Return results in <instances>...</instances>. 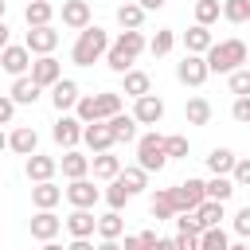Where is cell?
Listing matches in <instances>:
<instances>
[{
    "instance_id": "6da1fadb",
    "label": "cell",
    "mask_w": 250,
    "mask_h": 250,
    "mask_svg": "<svg viewBox=\"0 0 250 250\" xmlns=\"http://www.w3.org/2000/svg\"><path fill=\"white\" fill-rule=\"evenodd\" d=\"M105 51H109V31L90 23L86 31H78V39L70 47V62L74 66H94L98 59H105Z\"/></svg>"
},
{
    "instance_id": "7a4b0ae2",
    "label": "cell",
    "mask_w": 250,
    "mask_h": 250,
    "mask_svg": "<svg viewBox=\"0 0 250 250\" xmlns=\"http://www.w3.org/2000/svg\"><path fill=\"white\" fill-rule=\"evenodd\" d=\"M246 55H250V47H246L242 39H223V43H215L203 59H207V70H211V74H234V70L246 66Z\"/></svg>"
},
{
    "instance_id": "3957f363",
    "label": "cell",
    "mask_w": 250,
    "mask_h": 250,
    "mask_svg": "<svg viewBox=\"0 0 250 250\" xmlns=\"http://www.w3.org/2000/svg\"><path fill=\"white\" fill-rule=\"evenodd\" d=\"M137 164H141L145 172H164V164H168V152H164V137H160L156 129L137 137Z\"/></svg>"
},
{
    "instance_id": "277c9868",
    "label": "cell",
    "mask_w": 250,
    "mask_h": 250,
    "mask_svg": "<svg viewBox=\"0 0 250 250\" xmlns=\"http://www.w3.org/2000/svg\"><path fill=\"white\" fill-rule=\"evenodd\" d=\"M172 199H176V211H199L207 203V180H184L172 188Z\"/></svg>"
},
{
    "instance_id": "5b68a950",
    "label": "cell",
    "mask_w": 250,
    "mask_h": 250,
    "mask_svg": "<svg viewBox=\"0 0 250 250\" xmlns=\"http://www.w3.org/2000/svg\"><path fill=\"white\" fill-rule=\"evenodd\" d=\"M31 51L23 47V43H8L4 51H0V66L12 74V78H23V74H31Z\"/></svg>"
},
{
    "instance_id": "8992f818",
    "label": "cell",
    "mask_w": 250,
    "mask_h": 250,
    "mask_svg": "<svg viewBox=\"0 0 250 250\" xmlns=\"http://www.w3.org/2000/svg\"><path fill=\"white\" fill-rule=\"evenodd\" d=\"M62 195H66L70 207H82V211H94V203L102 199V191L94 188L90 176H86V180H70V188H62Z\"/></svg>"
},
{
    "instance_id": "52a82bcc",
    "label": "cell",
    "mask_w": 250,
    "mask_h": 250,
    "mask_svg": "<svg viewBox=\"0 0 250 250\" xmlns=\"http://www.w3.org/2000/svg\"><path fill=\"white\" fill-rule=\"evenodd\" d=\"M31 82H35L39 90H51L55 82H62V62H59L55 55L35 59V62H31Z\"/></svg>"
},
{
    "instance_id": "ba28073f",
    "label": "cell",
    "mask_w": 250,
    "mask_h": 250,
    "mask_svg": "<svg viewBox=\"0 0 250 250\" xmlns=\"http://www.w3.org/2000/svg\"><path fill=\"white\" fill-rule=\"evenodd\" d=\"M207 59L203 55H184L180 62H176V78L184 82V86H203L207 82Z\"/></svg>"
},
{
    "instance_id": "9c48e42d",
    "label": "cell",
    "mask_w": 250,
    "mask_h": 250,
    "mask_svg": "<svg viewBox=\"0 0 250 250\" xmlns=\"http://www.w3.org/2000/svg\"><path fill=\"white\" fill-rule=\"evenodd\" d=\"M23 47L31 51V55H51L55 47H59V31L47 23V27H27V35H23Z\"/></svg>"
},
{
    "instance_id": "30bf717a",
    "label": "cell",
    "mask_w": 250,
    "mask_h": 250,
    "mask_svg": "<svg viewBox=\"0 0 250 250\" xmlns=\"http://www.w3.org/2000/svg\"><path fill=\"white\" fill-rule=\"evenodd\" d=\"M78 98H82V90H78V82H74V78H62V82H55V86H51V105L59 109V117H62V113H70V109L78 105Z\"/></svg>"
},
{
    "instance_id": "8fae6325",
    "label": "cell",
    "mask_w": 250,
    "mask_h": 250,
    "mask_svg": "<svg viewBox=\"0 0 250 250\" xmlns=\"http://www.w3.org/2000/svg\"><path fill=\"white\" fill-rule=\"evenodd\" d=\"M62 227L70 230V238H94V234H98V215H94V211L74 207V211L62 219Z\"/></svg>"
},
{
    "instance_id": "7c38bea8",
    "label": "cell",
    "mask_w": 250,
    "mask_h": 250,
    "mask_svg": "<svg viewBox=\"0 0 250 250\" xmlns=\"http://www.w3.org/2000/svg\"><path fill=\"white\" fill-rule=\"evenodd\" d=\"M82 121L78 117H70V113H62L59 121H55V129H51V137H55V145H62V148H74L78 141H82Z\"/></svg>"
},
{
    "instance_id": "4fadbf2b",
    "label": "cell",
    "mask_w": 250,
    "mask_h": 250,
    "mask_svg": "<svg viewBox=\"0 0 250 250\" xmlns=\"http://www.w3.org/2000/svg\"><path fill=\"white\" fill-rule=\"evenodd\" d=\"M133 117H137V125H160V117H164V102H160L156 94H145V98L133 102Z\"/></svg>"
},
{
    "instance_id": "5bb4252c",
    "label": "cell",
    "mask_w": 250,
    "mask_h": 250,
    "mask_svg": "<svg viewBox=\"0 0 250 250\" xmlns=\"http://www.w3.org/2000/svg\"><path fill=\"white\" fill-rule=\"evenodd\" d=\"M82 141H86V148H90L94 156H98V152H109V148L117 145L105 121H94V125H86V129H82Z\"/></svg>"
},
{
    "instance_id": "9a60e30c",
    "label": "cell",
    "mask_w": 250,
    "mask_h": 250,
    "mask_svg": "<svg viewBox=\"0 0 250 250\" xmlns=\"http://www.w3.org/2000/svg\"><path fill=\"white\" fill-rule=\"evenodd\" d=\"M62 27L86 31L90 27V4L86 0H62Z\"/></svg>"
},
{
    "instance_id": "2e32d148",
    "label": "cell",
    "mask_w": 250,
    "mask_h": 250,
    "mask_svg": "<svg viewBox=\"0 0 250 250\" xmlns=\"http://www.w3.org/2000/svg\"><path fill=\"white\" fill-rule=\"evenodd\" d=\"M23 172H27V180H31V184H47V180L59 172V160H55V156H43V152H35V156H27Z\"/></svg>"
},
{
    "instance_id": "e0dca14e",
    "label": "cell",
    "mask_w": 250,
    "mask_h": 250,
    "mask_svg": "<svg viewBox=\"0 0 250 250\" xmlns=\"http://www.w3.org/2000/svg\"><path fill=\"white\" fill-rule=\"evenodd\" d=\"M31 203H35V211H55V207L62 203V188H59L55 180L31 184Z\"/></svg>"
},
{
    "instance_id": "ac0fdd59",
    "label": "cell",
    "mask_w": 250,
    "mask_h": 250,
    "mask_svg": "<svg viewBox=\"0 0 250 250\" xmlns=\"http://www.w3.org/2000/svg\"><path fill=\"white\" fill-rule=\"evenodd\" d=\"M59 230H62V219H59L55 211H35V219H31V238H39V242H55Z\"/></svg>"
},
{
    "instance_id": "d6986e66",
    "label": "cell",
    "mask_w": 250,
    "mask_h": 250,
    "mask_svg": "<svg viewBox=\"0 0 250 250\" xmlns=\"http://www.w3.org/2000/svg\"><path fill=\"white\" fill-rule=\"evenodd\" d=\"M8 148L20 152V156H35V148H39V133H35L31 125H20V129L8 133Z\"/></svg>"
},
{
    "instance_id": "ffe728a7",
    "label": "cell",
    "mask_w": 250,
    "mask_h": 250,
    "mask_svg": "<svg viewBox=\"0 0 250 250\" xmlns=\"http://www.w3.org/2000/svg\"><path fill=\"white\" fill-rule=\"evenodd\" d=\"M184 47H188V55H207V51L215 47V39H211V27H203V23H191V27L184 31Z\"/></svg>"
},
{
    "instance_id": "44dd1931",
    "label": "cell",
    "mask_w": 250,
    "mask_h": 250,
    "mask_svg": "<svg viewBox=\"0 0 250 250\" xmlns=\"http://www.w3.org/2000/svg\"><path fill=\"white\" fill-rule=\"evenodd\" d=\"M59 168H62L66 180H86V176H90V156H82L78 148H66L62 160H59Z\"/></svg>"
},
{
    "instance_id": "7402d4cb",
    "label": "cell",
    "mask_w": 250,
    "mask_h": 250,
    "mask_svg": "<svg viewBox=\"0 0 250 250\" xmlns=\"http://www.w3.org/2000/svg\"><path fill=\"white\" fill-rule=\"evenodd\" d=\"M148 211H152V219H156V223H164V219H176L180 211H176L172 188H156V195L148 199Z\"/></svg>"
},
{
    "instance_id": "603a6c76",
    "label": "cell",
    "mask_w": 250,
    "mask_h": 250,
    "mask_svg": "<svg viewBox=\"0 0 250 250\" xmlns=\"http://www.w3.org/2000/svg\"><path fill=\"white\" fill-rule=\"evenodd\" d=\"M23 20H27V27H47V23L55 20V4H51V0H27Z\"/></svg>"
},
{
    "instance_id": "cb8c5ba5",
    "label": "cell",
    "mask_w": 250,
    "mask_h": 250,
    "mask_svg": "<svg viewBox=\"0 0 250 250\" xmlns=\"http://www.w3.org/2000/svg\"><path fill=\"white\" fill-rule=\"evenodd\" d=\"M121 94H129V98L137 102V98L152 94V78H148L145 70H129V74H121Z\"/></svg>"
},
{
    "instance_id": "d4e9b609",
    "label": "cell",
    "mask_w": 250,
    "mask_h": 250,
    "mask_svg": "<svg viewBox=\"0 0 250 250\" xmlns=\"http://www.w3.org/2000/svg\"><path fill=\"white\" fill-rule=\"evenodd\" d=\"M211 102L203 98V94H195V98H188V105H184V121L188 125H211Z\"/></svg>"
},
{
    "instance_id": "484cf974",
    "label": "cell",
    "mask_w": 250,
    "mask_h": 250,
    "mask_svg": "<svg viewBox=\"0 0 250 250\" xmlns=\"http://www.w3.org/2000/svg\"><path fill=\"white\" fill-rule=\"evenodd\" d=\"M90 172H94V180H117L121 176V160L113 152H98V156H90Z\"/></svg>"
},
{
    "instance_id": "4316f807",
    "label": "cell",
    "mask_w": 250,
    "mask_h": 250,
    "mask_svg": "<svg viewBox=\"0 0 250 250\" xmlns=\"http://www.w3.org/2000/svg\"><path fill=\"white\" fill-rule=\"evenodd\" d=\"M145 16H148V12H145L137 0H125V4L117 8V23H121V31H141Z\"/></svg>"
},
{
    "instance_id": "83f0119b",
    "label": "cell",
    "mask_w": 250,
    "mask_h": 250,
    "mask_svg": "<svg viewBox=\"0 0 250 250\" xmlns=\"http://www.w3.org/2000/svg\"><path fill=\"white\" fill-rule=\"evenodd\" d=\"M105 125H109V133H113L117 145H121V141H125V145L137 141V117H133V113H117V117H109Z\"/></svg>"
},
{
    "instance_id": "f1b7e54d",
    "label": "cell",
    "mask_w": 250,
    "mask_h": 250,
    "mask_svg": "<svg viewBox=\"0 0 250 250\" xmlns=\"http://www.w3.org/2000/svg\"><path fill=\"white\" fill-rule=\"evenodd\" d=\"M234 164H238V156H234L230 148H211V152H207V172H211V176H230Z\"/></svg>"
},
{
    "instance_id": "f546056e",
    "label": "cell",
    "mask_w": 250,
    "mask_h": 250,
    "mask_svg": "<svg viewBox=\"0 0 250 250\" xmlns=\"http://www.w3.org/2000/svg\"><path fill=\"white\" fill-rule=\"evenodd\" d=\"M8 94H12V102H16V105H35V102H39V86L31 82V74H23V78H16Z\"/></svg>"
},
{
    "instance_id": "4dcf8cb0",
    "label": "cell",
    "mask_w": 250,
    "mask_h": 250,
    "mask_svg": "<svg viewBox=\"0 0 250 250\" xmlns=\"http://www.w3.org/2000/svg\"><path fill=\"white\" fill-rule=\"evenodd\" d=\"M125 234V219H121V211H105V215H98V238H121Z\"/></svg>"
},
{
    "instance_id": "1f68e13d",
    "label": "cell",
    "mask_w": 250,
    "mask_h": 250,
    "mask_svg": "<svg viewBox=\"0 0 250 250\" xmlns=\"http://www.w3.org/2000/svg\"><path fill=\"white\" fill-rule=\"evenodd\" d=\"M125 188H129V195H141L145 188H148V172L141 168V164H129V168H121V176H117Z\"/></svg>"
},
{
    "instance_id": "d6a6232c",
    "label": "cell",
    "mask_w": 250,
    "mask_h": 250,
    "mask_svg": "<svg viewBox=\"0 0 250 250\" xmlns=\"http://www.w3.org/2000/svg\"><path fill=\"white\" fill-rule=\"evenodd\" d=\"M133 62H137V59H133L129 51H121V47H113V43H109V51H105V66H109L113 74H129V70H133Z\"/></svg>"
},
{
    "instance_id": "836d02e7",
    "label": "cell",
    "mask_w": 250,
    "mask_h": 250,
    "mask_svg": "<svg viewBox=\"0 0 250 250\" xmlns=\"http://www.w3.org/2000/svg\"><path fill=\"white\" fill-rule=\"evenodd\" d=\"M230 195H234V180H230V176H211V180H207V199L227 203Z\"/></svg>"
},
{
    "instance_id": "e575fe53",
    "label": "cell",
    "mask_w": 250,
    "mask_h": 250,
    "mask_svg": "<svg viewBox=\"0 0 250 250\" xmlns=\"http://www.w3.org/2000/svg\"><path fill=\"white\" fill-rule=\"evenodd\" d=\"M113 47H121V51H129V55L137 59L141 51H148V39H145L141 31H121V35L113 39Z\"/></svg>"
},
{
    "instance_id": "d590c367",
    "label": "cell",
    "mask_w": 250,
    "mask_h": 250,
    "mask_svg": "<svg viewBox=\"0 0 250 250\" xmlns=\"http://www.w3.org/2000/svg\"><path fill=\"white\" fill-rule=\"evenodd\" d=\"M199 223H203V230H211V227H223V219H227V211H223V203H215V199H207L199 211Z\"/></svg>"
},
{
    "instance_id": "8d00e7d4",
    "label": "cell",
    "mask_w": 250,
    "mask_h": 250,
    "mask_svg": "<svg viewBox=\"0 0 250 250\" xmlns=\"http://www.w3.org/2000/svg\"><path fill=\"white\" fill-rule=\"evenodd\" d=\"M94 98H98V117H102V121H109V117L121 113V94L105 90V94H94Z\"/></svg>"
},
{
    "instance_id": "74e56055",
    "label": "cell",
    "mask_w": 250,
    "mask_h": 250,
    "mask_svg": "<svg viewBox=\"0 0 250 250\" xmlns=\"http://www.w3.org/2000/svg\"><path fill=\"white\" fill-rule=\"evenodd\" d=\"M74 117H78L82 125L102 121V117H98V98H94V94H82V98H78V105H74Z\"/></svg>"
},
{
    "instance_id": "f35d334b",
    "label": "cell",
    "mask_w": 250,
    "mask_h": 250,
    "mask_svg": "<svg viewBox=\"0 0 250 250\" xmlns=\"http://www.w3.org/2000/svg\"><path fill=\"white\" fill-rule=\"evenodd\" d=\"M219 16H223V4H219V0H195V23L211 27Z\"/></svg>"
},
{
    "instance_id": "ab89813d",
    "label": "cell",
    "mask_w": 250,
    "mask_h": 250,
    "mask_svg": "<svg viewBox=\"0 0 250 250\" xmlns=\"http://www.w3.org/2000/svg\"><path fill=\"white\" fill-rule=\"evenodd\" d=\"M223 20L227 23H246L250 20V0H223Z\"/></svg>"
},
{
    "instance_id": "60d3db41",
    "label": "cell",
    "mask_w": 250,
    "mask_h": 250,
    "mask_svg": "<svg viewBox=\"0 0 250 250\" xmlns=\"http://www.w3.org/2000/svg\"><path fill=\"white\" fill-rule=\"evenodd\" d=\"M227 246H230V238H227L223 227H211V230L199 234V250H227Z\"/></svg>"
},
{
    "instance_id": "b9f144b4",
    "label": "cell",
    "mask_w": 250,
    "mask_h": 250,
    "mask_svg": "<svg viewBox=\"0 0 250 250\" xmlns=\"http://www.w3.org/2000/svg\"><path fill=\"white\" fill-rule=\"evenodd\" d=\"M172 47H176V31H172V27H160V31L148 39V51H152V55H168Z\"/></svg>"
},
{
    "instance_id": "7bdbcfd3",
    "label": "cell",
    "mask_w": 250,
    "mask_h": 250,
    "mask_svg": "<svg viewBox=\"0 0 250 250\" xmlns=\"http://www.w3.org/2000/svg\"><path fill=\"white\" fill-rule=\"evenodd\" d=\"M164 152H168V160H180V156L191 152V145H188L184 133H168V137H164Z\"/></svg>"
},
{
    "instance_id": "ee69618b",
    "label": "cell",
    "mask_w": 250,
    "mask_h": 250,
    "mask_svg": "<svg viewBox=\"0 0 250 250\" xmlns=\"http://www.w3.org/2000/svg\"><path fill=\"white\" fill-rule=\"evenodd\" d=\"M105 203H109V211H121V207L129 203V188H125L121 180H109V188H105Z\"/></svg>"
},
{
    "instance_id": "f6af8a7d",
    "label": "cell",
    "mask_w": 250,
    "mask_h": 250,
    "mask_svg": "<svg viewBox=\"0 0 250 250\" xmlns=\"http://www.w3.org/2000/svg\"><path fill=\"white\" fill-rule=\"evenodd\" d=\"M176 234H203V223H199V215H195V211H184V215H176Z\"/></svg>"
},
{
    "instance_id": "bcb514c9",
    "label": "cell",
    "mask_w": 250,
    "mask_h": 250,
    "mask_svg": "<svg viewBox=\"0 0 250 250\" xmlns=\"http://www.w3.org/2000/svg\"><path fill=\"white\" fill-rule=\"evenodd\" d=\"M227 82H230V94L234 98H250V70L246 66L234 70V74H227Z\"/></svg>"
},
{
    "instance_id": "7dc6e473",
    "label": "cell",
    "mask_w": 250,
    "mask_h": 250,
    "mask_svg": "<svg viewBox=\"0 0 250 250\" xmlns=\"http://www.w3.org/2000/svg\"><path fill=\"white\" fill-rule=\"evenodd\" d=\"M230 180H234V188H250V156H238V164H234Z\"/></svg>"
},
{
    "instance_id": "c3c4849f",
    "label": "cell",
    "mask_w": 250,
    "mask_h": 250,
    "mask_svg": "<svg viewBox=\"0 0 250 250\" xmlns=\"http://www.w3.org/2000/svg\"><path fill=\"white\" fill-rule=\"evenodd\" d=\"M230 117H234L238 125H250V98H234V105H230Z\"/></svg>"
},
{
    "instance_id": "681fc988",
    "label": "cell",
    "mask_w": 250,
    "mask_h": 250,
    "mask_svg": "<svg viewBox=\"0 0 250 250\" xmlns=\"http://www.w3.org/2000/svg\"><path fill=\"white\" fill-rule=\"evenodd\" d=\"M234 234H238V238H250V203L238 207V215H234Z\"/></svg>"
},
{
    "instance_id": "f907efd6",
    "label": "cell",
    "mask_w": 250,
    "mask_h": 250,
    "mask_svg": "<svg viewBox=\"0 0 250 250\" xmlns=\"http://www.w3.org/2000/svg\"><path fill=\"white\" fill-rule=\"evenodd\" d=\"M12 117H16V102H12V94H0V125H12Z\"/></svg>"
},
{
    "instance_id": "816d5d0a",
    "label": "cell",
    "mask_w": 250,
    "mask_h": 250,
    "mask_svg": "<svg viewBox=\"0 0 250 250\" xmlns=\"http://www.w3.org/2000/svg\"><path fill=\"white\" fill-rule=\"evenodd\" d=\"M176 250H199V234H176Z\"/></svg>"
},
{
    "instance_id": "f5cc1de1",
    "label": "cell",
    "mask_w": 250,
    "mask_h": 250,
    "mask_svg": "<svg viewBox=\"0 0 250 250\" xmlns=\"http://www.w3.org/2000/svg\"><path fill=\"white\" fill-rule=\"evenodd\" d=\"M66 250H98V246H94L90 238H70V242H66Z\"/></svg>"
},
{
    "instance_id": "db71d44e",
    "label": "cell",
    "mask_w": 250,
    "mask_h": 250,
    "mask_svg": "<svg viewBox=\"0 0 250 250\" xmlns=\"http://www.w3.org/2000/svg\"><path fill=\"white\" fill-rule=\"evenodd\" d=\"M145 250H176V242H172V238H156V242L145 246Z\"/></svg>"
},
{
    "instance_id": "11a10c76",
    "label": "cell",
    "mask_w": 250,
    "mask_h": 250,
    "mask_svg": "<svg viewBox=\"0 0 250 250\" xmlns=\"http://www.w3.org/2000/svg\"><path fill=\"white\" fill-rule=\"evenodd\" d=\"M137 4H141L145 12H160V8H164V0H137Z\"/></svg>"
},
{
    "instance_id": "9f6ffc18",
    "label": "cell",
    "mask_w": 250,
    "mask_h": 250,
    "mask_svg": "<svg viewBox=\"0 0 250 250\" xmlns=\"http://www.w3.org/2000/svg\"><path fill=\"white\" fill-rule=\"evenodd\" d=\"M98 250H121V242H113V238H102V242H98Z\"/></svg>"
},
{
    "instance_id": "6f0895ef",
    "label": "cell",
    "mask_w": 250,
    "mask_h": 250,
    "mask_svg": "<svg viewBox=\"0 0 250 250\" xmlns=\"http://www.w3.org/2000/svg\"><path fill=\"white\" fill-rule=\"evenodd\" d=\"M8 35H12V31H8V23H4V20H0V51H4V47H8Z\"/></svg>"
},
{
    "instance_id": "680465c9",
    "label": "cell",
    "mask_w": 250,
    "mask_h": 250,
    "mask_svg": "<svg viewBox=\"0 0 250 250\" xmlns=\"http://www.w3.org/2000/svg\"><path fill=\"white\" fill-rule=\"evenodd\" d=\"M43 250H66V246H59V242H43Z\"/></svg>"
},
{
    "instance_id": "91938a15",
    "label": "cell",
    "mask_w": 250,
    "mask_h": 250,
    "mask_svg": "<svg viewBox=\"0 0 250 250\" xmlns=\"http://www.w3.org/2000/svg\"><path fill=\"white\" fill-rule=\"evenodd\" d=\"M227 250H250V246H246V242H230Z\"/></svg>"
},
{
    "instance_id": "94428289",
    "label": "cell",
    "mask_w": 250,
    "mask_h": 250,
    "mask_svg": "<svg viewBox=\"0 0 250 250\" xmlns=\"http://www.w3.org/2000/svg\"><path fill=\"white\" fill-rule=\"evenodd\" d=\"M4 148H8V133L0 129V152H4Z\"/></svg>"
},
{
    "instance_id": "6125c7cd",
    "label": "cell",
    "mask_w": 250,
    "mask_h": 250,
    "mask_svg": "<svg viewBox=\"0 0 250 250\" xmlns=\"http://www.w3.org/2000/svg\"><path fill=\"white\" fill-rule=\"evenodd\" d=\"M4 12H8V0H0V20H4Z\"/></svg>"
},
{
    "instance_id": "be15d7a7",
    "label": "cell",
    "mask_w": 250,
    "mask_h": 250,
    "mask_svg": "<svg viewBox=\"0 0 250 250\" xmlns=\"http://www.w3.org/2000/svg\"><path fill=\"white\" fill-rule=\"evenodd\" d=\"M246 70H250V55H246Z\"/></svg>"
},
{
    "instance_id": "e7e4bbea",
    "label": "cell",
    "mask_w": 250,
    "mask_h": 250,
    "mask_svg": "<svg viewBox=\"0 0 250 250\" xmlns=\"http://www.w3.org/2000/svg\"><path fill=\"white\" fill-rule=\"evenodd\" d=\"M246 246H250V242H246Z\"/></svg>"
}]
</instances>
